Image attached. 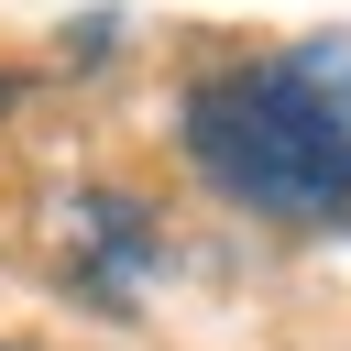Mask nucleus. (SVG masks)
<instances>
[{"instance_id":"f257e3e1","label":"nucleus","mask_w":351,"mask_h":351,"mask_svg":"<svg viewBox=\"0 0 351 351\" xmlns=\"http://www.w3.org/2000/svg\"><path fill=\"white\" fill-rule=\"evenodd\" d=\"M176 143L219 197L285 230H351V33H307L197 77Z\"/></svg>"},{"instance_id":"f03ea898","label":"nucleus","mask_w":351,"mask_h":351,"mask_svg":"<svg viewBox=\"0 0 351 351\" xmlns=\"http://www.w3.org/2000/svg\"><path fill=\"white\" fill-rule=\"evenodd\" d=\"M0 351H22V340H0Z\"/></svg>"}]
</instances>
